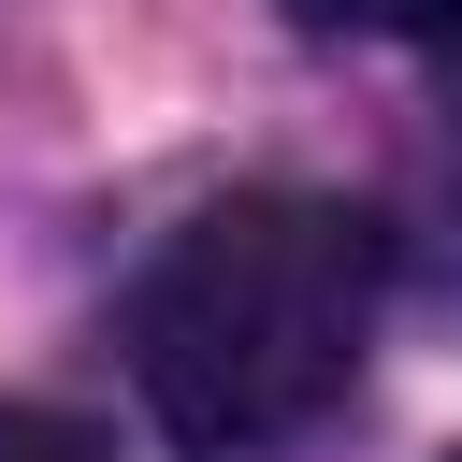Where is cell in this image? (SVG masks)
<instances>
[{"mask_svg":"<svg viewBox=\"0 0 462 462\" xmlns=\"http://www.w3.org/2000/svg\"><path fill=\"white\" fill-rule=\"evenodd\" d=\"M361 346H375V217H346L318 188L202 202L130 289V375H144L159 433L202 462H260V448L318 433L346 404Z\"/></svg>","mask_w":462,"mask_h":462,"instance_id":"obj_1","label":"cell"},{"mask_svg":"<svg viewBox=\"0 0 462 462\" xmlns=\"http://www.w3.org/2000/svg\"><path fill=\"white\" fill-rule=\"evenodd\" d=\"M303 29H361V43H462V0H289Z\"/></svg>","mask_w":462,"mask_h":462,"instance_id":"obj_2","label":"cell"},{"mask_svg":"<svg viewBox=\"0 0 462 462\" xmlns=\"http://www.w3.org/2000/svg\"><path fill=\"white\" fill-rule=\"evenodd\" d=\"M0 462H116L87 419H58V404H0Z\"/></svg>","mask_w":462,"mask_h":462,"instance_id":"obj_3","label":"cell"},{"mask_svg":"<svg viewBox=\"0 0 462 462\" xmlns=\"http://www.w3.org/2000/svg\"><path fill=\"white\" fill-rule=\"evenodd\" d=\"M448 462H462V448H448Z\"/></svg>","mask_w":462,"mask_h":462,"instance_id":"obj_4","label":"cell"}]
</instances>
